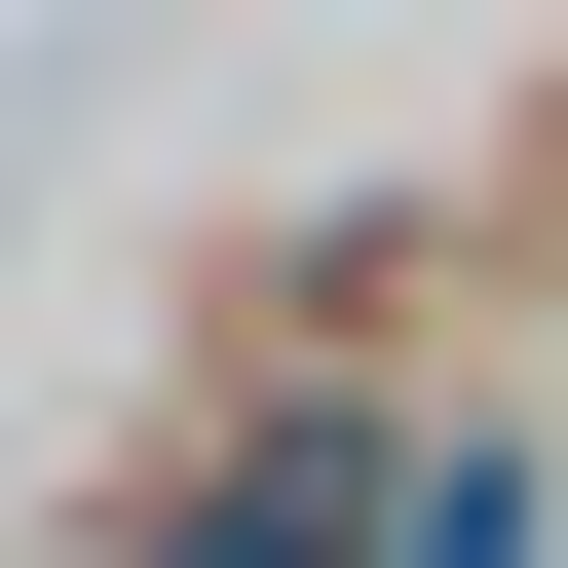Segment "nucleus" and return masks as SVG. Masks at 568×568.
Segmentation results:
<instances>
[{
    "instance_id": "f257e3e1",
    "label": "nucleus",
    "mask_w": 568,
    "mask_h": 568,
    "mask_svg": "<svg viewBox=\"0 0 568 568\" xmlns=\"http://www.w3.org/2000/svg\"><path fill=\"white\" fill-rule=\"evenodd\" d=\"M417 568H568V530H530V455H417Z\"/></svg>"
},
{
    "instance_id": "f03ea898",
    "label": "nucleus",
    "mask_w": 568,
    "mask_h": 568,
    "mask_svg": "<svg viewBox=\"0 0 568 568\" xmlns=\"http://www.w3.org/2000/svg\"><path fill=\"white\" fill-rule=\"evenodd\" d=\"M152 568H342V530H304V455H265V493H190V530H152Z\"/></svg>"
}]
</instances>
